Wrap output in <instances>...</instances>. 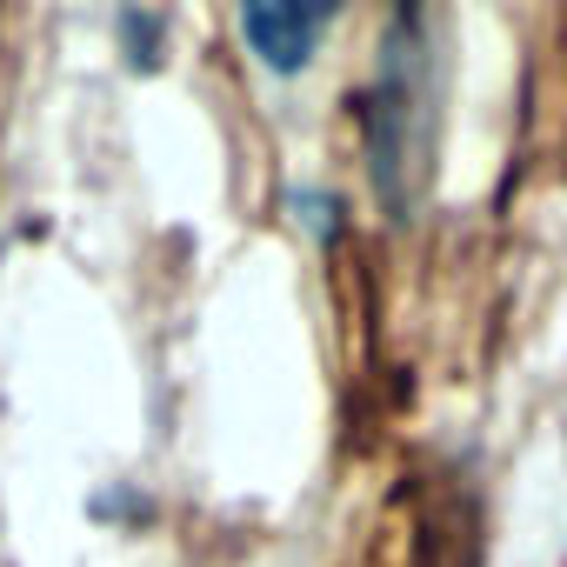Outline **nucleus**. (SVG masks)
<instances>
[{
	"label": "nucleus",
	"instance_id": "obj_1",
	"mask_svg": "<svg viewBox=\"0 0 567 567\" xmlns=\"http://www.w3.org/2000/svg\"><path fill=\"white\" fill-rule=\"evenodd\" d=\"M434 0H388V28L374 41L368 94V167L394 220H408L434 181Z\"/></svg>",
	"mask_w": 567,
	"mask_h": 567
},
{
	"label": "nucleus",
	"instance_id": "obj_2",
	"mask_svg": "<svg viewBox=\"0 0 567 567\" xmlns=\"http://www.w3.org/2000/svg\"><path fill=\"white\" fill-rule=\"evenodd\" d=\"M334 21L328 0H240V34L260 68L274 74H301L321 48V28Z\"/></svg>",
	"mask_w": 567,
	"mask_h": 567
},
{
	"label": "nucleus",
	"instance_id": "obj_3",
	"mask_svg": "<svg viewBox=\"0 0 567 567\" xmlns=\"http://www.w3.org/2000/svg\"><path fill=\"white\" fill-rule=\"evenodd\" d=\"M328 8H341V0H328Z\"/></svg>",
	"mask_w": 567,
	"mask_h": 567
}]
</instances>
